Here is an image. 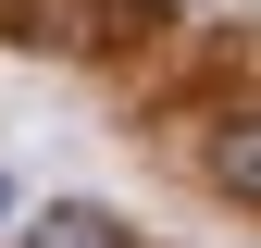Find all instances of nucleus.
<instances>
[{"label": "nucleus", "instance_id": "f257e3e1", "mask_svg": "<svg viewBox=\"0 0 261 248\" xmlns=\"http://www.w3.org/2000/svg\"><path fill=\"white\" fill-rule=\"evenodd\" d=\"M0 38H25V50H100V0H0Z\"/></svg>", "mask_w": 261, "mask_h": 248}, {"label": "nucleus", "instance_id": "f03ea898", "mask_svg": "<svg viewBox=\"0 0 261 248\" xmlns=\"http://www.w3.org/2000/svg\"><path fill=\"white\" fill-rule=\"evenodd\" d=\"M199 162H212V186H224V199H237V211H261V112H224Z\"/></svg>", "mask_w": 261, "mask_h": 248}, {"label": "nucleus", "instance_id": "7ed1b4c3", "mask_svg": "<svg viewBox=\"0 0 261 248\" xmlns=\"http://www.w3.org/2000/svg\"><path fill=\"white\" fill-rule=\"evenodd\" d=\"M25 248H137V236H124L112 211H87V199H50L38 224H25Z\"/></svg>", "mask_w": 261, "mask_h": 248}]
</instances>
